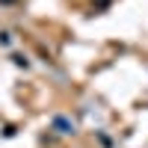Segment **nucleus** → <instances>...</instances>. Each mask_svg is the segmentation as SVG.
<instances>
[{"label":"nucleus","instance_id":"1","mask_svg":"<svg viewBox=\"0 0 148 148\" xmlns=\"http://www.w3.org/2000/svg\"><path fill=\"white\" fill-rule=\"evenodd\" d=\"M53 127H59V133H71V130H74V125H68L65 119H56V121H53Z\"/></svg>","mask_w":148,"mask_h":148}]
</instances>
